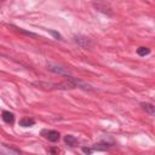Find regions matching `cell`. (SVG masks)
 Instances as JSON below:
<instances>
[{
  "label": "cell",
  "mask_w": 155,
  "mask_h": 155,
  "mask_svg": "<svg viewBox=\"0 0 155 155\" xmlns=\"http://www.w3.org/2000/svg\"><path fill=\"white\" fill-rule=\"evenodd\" d=\"M149 52H150V50L148 48V47H139L138 50H137V53L139 54V56H145V54H149Z\"/></svg>",
  "instance_id": "obj_6"
},
{
  "label": "cell",
  "mask_w": 155,
  "mask_h": 155,
  "mask_svg": "<svg viewBox=\"0 0 155 155\" xmlns=\"http://www.w3.org/2000/svg\"><path fill=\"white\" fill-rule=\"evenodd\" d=\"M82 150H84V153H86V154H91V153H92V149H90V148H84Z\"/></svg>",
  "instance_id": "obj_7"
},
{
  "label": "cell",
  "mask_w": 155,
  "mask_h": 155,
  "mask_svg": "<svg viewBox=\"0 0 155 155\" xmlns=\"http://www.w3.org/2000/svg\"><path fill=\"white\" fill-rule=\"evenodd\" d=\"M34 124H35V121H34L33 119H30V117H23V119H21V121H19V125L23 126V127H30V126H33Z\"/></svg>",
  "instance_id": "obj_2"
},
{
  "label": "cell",
  "mask_w": 155,
  "mask_h": 155,
  "mask_svg": "<svg viewBox=\"0 0 155 155\" xmlns=\"http://www.w3.org/2000/svg\"><path fill=\"white\" fill-rule=\"evenodd\" d=\"M13 114L12 113H10V111H4L2 113V120L5 121V122H7V124H12L13 122Z\"/></svg>",
  "instance_id": "obj_3"
},
{
  "label": "cell",
  "mask_w": 155,
  "mask_h": 155,
  "mask_svg": "<svg viewBox=\"0 0 155 155\" xmlns=\"http://www.w3.org/2000/svg\"><path fill=\"white\" fill-rule=\"evenodd\" d=\"M64 140H65V143H68V145H70V147H75V145L78 144V139H76L74 136H71V134L65 136Z\"/></svg>",
  "instance_id": "obj_4"
},
{
  "label": "cell",
  "mask_w": 155,
  "mask_h": 155,
  "mask_svg": "<svg viewBox=\"0 0 155 155\" xmlns=\"http://www.w3.org/2000/svg\"><path fill=\"white\" fill-rule=\"evenodd\" d=\"M142 107H143V109L144 110H147L149 114H154V107H153V104H149V103H142Z\"/></svg>",
  "instance_id": "obj_5"
},
{
  "label": "cell",
  "mask_w": 155,
  "mask_h": 155,
  "mask_svg": "<svg viewBox=\"0 0 155 155\" xmlns=\"http://www.w3.org/2000/svg\"><path fill=\"white\" fill-rule=\"evenodd\" d=\"M42 133H44L45 138L48 139V140H51V142H57L59 139V133L57 131H52L51 130V131H44Z\"/></svg>",
  "instance_id": "obj_1"
}]
</instances>
